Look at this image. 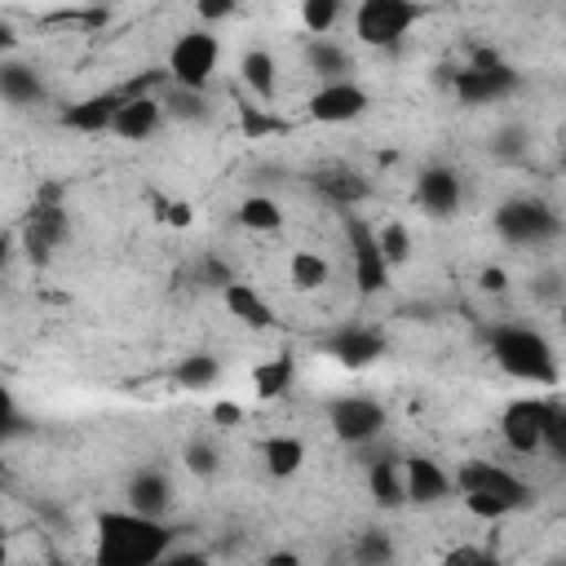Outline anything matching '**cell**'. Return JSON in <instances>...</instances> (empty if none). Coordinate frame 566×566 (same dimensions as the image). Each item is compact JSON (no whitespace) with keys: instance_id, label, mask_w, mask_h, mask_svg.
<instances>
[{"instance_id":"cell-1","label":"cell","mask_w":566,"mask_h":566,"mask_svg":"<svg viewBox=\"0 0 566 566\" xmlns=\"http://www.w3.org/2000/svg\"><path fill=\"white\" fill-rule=\"evenodd\" d=\"M177 531L159 517H142L133 509H102L93 517V557L88 566H159Z\"/></svg>"},{"instance_id":"cell-2","label":"cell","mask_w":566,"mask_h":566,"mask_svg":"<svg viewBox=\"0 0 566 566\" xmlns=\"http://www.w3.org/2000/svg\"><path fill=\"white\" fill-rule=\"evenodd\" d=\"M451 482H455V495L464 500V509L482 522H504L513 513H522L535 491L522 473H513L509 464H495V460H464L460 469H451Z\"/></svg>"},{"instance_id":"cell-3","label":"cell","mask_w":566,"mask_h":566,"mask_svg":"<svg viewBox=\"0 0 566 566\" xmlns=\"http://www.w3.org/2000/svg\"><path fill=\"white\" fill-rule=\"evenodd\" d=\"M491 358L504 376L531 385V389H557L562 367H557V345L548 340L544 327L535 323H500L491 332Z\"/></svg>"},{"instance_id":"cell-4","label":"cell","mask_w":566,"mask_h":566,"mask_svg":"<svg viewBox=\"0 0 566 566\" xmlns=\"http://www.w3.org/2000/svg\"><path fill=\"white\" fill-rule=\"evenodd\" d=\"M500 438L513 455H562L566 451V411L553 394L513 398L500 411Z\"/></svg>"},{"instance_id":"cell-5","label":"cell","mask_w":566,"mask_h":566,"mask_svg":"<svg viewBox=\"0 0 566 566\" xmlns=\"http://www.w3.org/2000/svg\"><path fill=\"white\" fill-rule=\"evenodd\" d=\"M491 230L509 248H553L562 239V212L544 195H513L495 208Z\"/></svg>"},{"instance_id":"cell-6","label":"cell","mask_w":566,"mask_h":566,"mask_svg":"<svg viewBox=\"0 0 566 566\" xmlns=\"http://www.w3.org/2000/svg\"><path fill=\"white\" fill-rule=\"evenodd\" d=\"M217 71H221V35H217V31L190 27V31H181V35L168 44L164 75L172 80V88L208 93L212 80H217Z\"/></svg>"},{"instance_id":"cell-7","label":"cell","mask_w":566,"mask_h":566,"mask_svg":"<svg viewBox=\"0 0 566 566\" xmlns=\"http://www.w3.org/2000/svg\"><path fill=\"white\" fill-rule=\"evenodd\" d=\"M420 13L424 9L411 0H363V4H354L349 27H354L358 44H367V49H398L407 40V31L420 22Z\"/></svg>"},{"instance_id":"cell-8","label":"cell","mask_w":566,"mask_h":566,"mask_svg":"<svg viewBox=\"0 0 566 566\" xmlns=\"http://www.w3.org/2000/svg\"><path fill=\"white\" fill-rule=\"evenodd\" d=\"M451 88H455V97H460L464 106H491V102L513 97V93L522 88V75H517L500 53L478 49L473 62L451 75Z\"/></svg>"},{"instance_id":"cell-9","label":"cell","mask_w":566,"mask_h":566,"mask_svg":"<svg viewBox=\"0 0 566 566\" xmlns=\"http://www.w3.org/2000/svg\"><path fill=\"white\" fill-rule=\"evenodd\" d=\"M385 424H389V416H385V407L371 394H336L327 402V429H332V438L345 442V447H354V451L371 447L385 433Z\"/></svg>"},{"instance_id":"cell-10","label":"cell","mask_w":566,"mask_h":566,"mask_svg":"<svg viewBox=\"0 0 566 566\" xmlns=\"http://www.w3.org/2000/svg\"><path fill=\"white\" fill-rule=\"evenodd\" d=\"M318 349H323L336 367H345V371H367V367H376V363L389 354V340H385L380 327L340 323L336 332H327V336L318 340Z\"/></svg>"},{"instance_id":"cell-11","label":"cell","mask_w":566,"mask_h":566,"mask_svg":"<svg viewBox=\"0 0 566 566\" xmlns=\"http://www.w3.org/2000/svg\"><path fill=\"white\" fill-rule=\"evenodd\" d=\"M345 243H349V279H354V287H358V296L385 292V287H389V265H385V256H380V248H376V226L349 212V221H345Z\"/></svg>"},{"instance_id":"cell-12","label":"cell","mask_w":566,"mask_h":566,"mask_svg":"<svg viewBox=\"0 0 566 566\" xmlns=\"http://www.w3.org/2000/svg\"><path fill=\"white\" fill-rule=\"evenodd\" d=\"M66 234H71L66 208L62 203H35L18 230V248L27 252L31 265H49L57 256V248L66 243Z\"/></svg>"},{"instance_id":"cell-13","label":"cell","mask_w":566,"mask_h":566,"mask_svg":"<svg viewBox=\"0 0 566 566\" xmlns=\"http://www.w3.org/2000/svg\"><path fill=\"white\" fill-rule=\"evenodd\" d=\"M402 491H407V504L416 509H438L455 495V482H451V469L438 460V455H402Z\"/></svg>"},{"instance_id":"cell-14","label":"cell","mask_w":566,"mask_h":566,"mask_svg":"<svg viewBox=\"0 0 566 566\" xmlns=\"http://www.w3.org/2000/svg\"><path fill=\"white\" fill-rule=\"evenodd\" d=\"M371 111V93L358 80H336V84H318L305 102V115L314 124H354Z\"/></svg>"},{"instance_id":"cell-15","label":"cell","mask_w":566,"mask_h":566,"mask_svg":"<svg viewBox=\"0 0 566 566\" xmlns=\"http://www.w3.org/2000/svg\"><path fill=\"white\" fill-rule=\"evenodd\" d=\"M411 203H416L424 217H433V221L455 217L460 203H464V181H460V172H455L451 164H429V168H420V177H416V186H411Z\"/></svg>"},{"instance_id":"cell-16","label":"cell","mask_w":566,"mask_h":566,"mask_svg":"<svg viewBox=\"0 0 566 566\" xmlns=\"http://www.w3.org/2000/svg\"><path fill=\"white\" fill-rule=\"evenodd\" d=\"M124 509H133L142 517L168 522V509H172V478H168V469H159V464L133 469L128 482H124Z\"/></svg>"},{"instance_id":"cell-17","label":"cell","mask_w":566,"mask_h":566,"mask_svg":"<svg viewBox=\"0 0 566 566\" xmlns=\"http://www.w3.org/2000/svg\"><path fill=\"white\" fill-rule=\"evenodd\" d=\"M159 124H164V102L155 93H124V102L111 119V133L119 142H150L159 133Z\"/></svg>"},{"instance_id":"cell-18","label":"cell","mask_w":566,"mask_h":566,"mask_svg":"<svg viewBox=\"0 0 566 566\" xmlns=\"http://www.w3.org/2000/svg\"><path fill=\"white\" fill-rule=\"evenodd\" d=\"M119 102H124V93H119V88H106V93H88V97L71 102V106L57 115V124H62V128H71V133H84V137L111 133V119H115Z\"/></svg>"},{"instance_id":"cell-19","label":"cell","mask_w":566,"mask_h":566,"mask_svg":"<svg viewBox=\"0 0 566 566\" xmlns=\"http://www.w3.org/2000/svg\"><path fill=\"white\" fill-rule=\"evenodd\" d=\"M49 97V84L40 75L35 62H22V57H0V102L4 106H40Z\"/></svg>"},{"instance_id":"cell-20","label":"cell","mask_w":566,"mask_h":566,"mask_svg":"<svg viewBox=\"0 0 566 566\" xmlns=\"http://www.w3.org/2000/svg\"><path fill=\"white\" fill-rule=\"evenodd\" d=\"M221 305H226V314H230L234 323H243L248 332H270V327H274V305H270V301L261 296V287L248 283V279L226 283V287H221Z\"/></svg>"},{"instance_id":"cell-21","label":"cell","mask_w":566,"mask_h":566,"mask_svg":"<svg viewBox=\"0 0 566 566\" xmlns=\"http://www.w3.org/2000/svg\"><path fill=\"white\" fill-rule=\"evenodd\" d=\"M367 495L376 509H402L407 504V491H402V455L385 451V455H371L367 460Z\"/></svg>"},{"instance_id":"cell-22","label":"cell","mask_w":566,"mask_h":566,"mask_svg":"<svg viewBox=\"0 0 566 566\" xmlns=\"http://www.w3.org/2000/svg\"><path fill=\"white\" fill-rule=\"evenodd\" d=\"M239 84L256 102H274V93H279V62H274V53L261 49V44L243 49V57H239Z\"/></svg>"},{"instance_id":"cell-23","label":"cell","mask_w":566,"mask_h":566,"mask_svg":"<svg viewBox=\"0 0 566 566\" xmlns=\"http://www.w3.org/2000/svg\"><path fill=\"white\" fill-rule=\"evenodd\" d=\"M305 66L318 75V84L354 80V75H349V71H354V57H349V49H345V44H336L332 35H323V40H310V44H305Z\"/></svg>"},{"instance_id":"cell-24","label":"cell","mask_w":566,"mask_h":566,"mask_svg":"<svg viewBox=\"0 0 566 566\" xmlns=\"http://www.w3.org/2000/svg\"><path fill=\"white\" fill-rule=\"evenodd\" d=\"M217 380H221V358L208 349H190L172 367V385L186 394H208V389H217Z\"/></svg>"},{"instance_id":"cell-25","label":"cell","mask_w":566,"mask_h":566,"mask_svg":"<svg viewBox=\"0 0 566 566\" xmlns=\"http://www.w3.org/2000/svg\"><path fill=\"white\" fill-rule=\"evenodd\" d=\"M261 464L270 478H296L305 464V442L296 433H270L261 442Z\"/></svg>"},{"instance_id":"cell-26","label":"cell","mask_w":566,"mask_h":566,"mask_svg":"<svg viewBox=\"0 0 566 566\" xmlns=\"http://www.w3.org/2000/svg\"><path fill=\"white\" fill-rule=\"evenodd\" d=\"M292 380H296V358L292 354H274V358H265V363L252 367V389H256L261 402L283 398L292 389Z\"/></svg>"},{"instance_id":"cell-27","label":"cell","mask_w":566,"mask_h":566,"mask_svg":"<svg viewBox=\"0 0 566 566\" xmlns=\"http://www.w3.org/2000/svg\"><path fill=\"white\" fill-rule=\"evenodd\" d=\"M287 283L296 292H318V287L332 283V261L323 252H314V248H296L287 256Z\"/></svg>"},{"instance_id":"cell-28","label":"cell","mask_w":566,"mask_h":566,"mask_svg":"<svg viewBox=\"0 0 566 566\" xmlns=\"http://www.w3.org/2000/svg\"><path fill=\"white\" fill-rule=\"evenodd\" d=\"M234 221L252 234H274V230H283V208L270 195H243L234 208Z\"/></svg>"},{"instance_id":"cell-29","label":"cell","mask_w":566,"mask_h":566,"mask_svg":"<svg viewBox=\"0 0 566 566\" xmlns=\"http://www.w3.org/2000/svg\"><path fill=\"white\" fill-rule=\"evenodd\" d=\"M349 562H354V566H398V544L389 539V531L367 526V531L354 535V544H349Z\"/></svg>"},{"instance_id":"cell-30","label":"cell","mask_w":566,"mask_h":566,"mask_svg":"<svg viewBox=\"0 0 566 566\" xmlns=\"http://www.w3.org/2000/svg\"><path fill=\"white\" fill-rule=\"evenodd\" d=\"M314 186H318V195H327V199L340 203V208H354L358 199H367V181H363L358 172H345V168L314 172Z\"/></svg>"},{"instance_id":"cell-31","label":"cell","mask_w":566,"mask_h":566,"mask_svg":"<svg viewBox=\"0 0 566 566\" xmlns=\"http://www.w3.org/2000/svg\"><path fill=\"white\" fill-rule=\"evenodd\" d=\"M486 150L500 159V164H517L531 155V128L526 124H500L486 142Z\"/></svg>"},{"instance_id":"cell-32","label":"cell","mask_w":566,"mask_h":566,"mask_svg":"<svg viewBox=\"0 0 566 566\" xmlns=\"http://www.w3.org/2000/svg\"><path fill=\"white\" fill-rule=\"evenodd\" d=\"M181 469L190 473V478H217L221 473V447L212 442V438H190L186 447H181Z\"/></svg>"},{"instance_id":"cell-33","label":"cell","mask_w":566,"mask_h":566,"mask_svg":"<svg viewBox=\"0 0 566 566\" xmlns=\"http://www.w3.org/2000/svg\"><path fill=\"white\" fill-rule=\"evenodd\" d=\"M345 18V4L340 0H301V27L310 40H323L332 35V27Z\"/></svg>"},{"instance_id":"cell-34","label":"cell","mask_w":566,"mask_h":566,"mask_svg":"<svg viewBox=\"0 0 566 566\" xmlns=\"http://www.w3.org/2000/svg\"><path fill=\"white\" fill-rule=\"evenodd\" d=\"M376 248H380V256H385V265L394 274L398 265L411 261V230L402 221H385V226H376Z\"/></svg>"},{"instance_id":"cell-35","label":"cell","mask_w":566,"mask_h":566,"mask_svg":"<svg viewBox=\"0 0 566 566\" xmlns=\"http://www.w3.org/2000/svg\"><path fill=\"white\" fill-rule=\"evenodd\" d=\"M433 566H504V562H500L495 548H482V544H455V548H447Z\"/></svg>"},{"instance_id":"cell-36","label":"cell","mask_w":566,"mask_h":566,"mask_svg":"<svg viewBox=\"0 0 566 566\" xmlns=\"http://www.w3.org/2000/svg\"><path fill=\"white\" fill-rule=\"evenodd\" d=\"M164 102V115L172 111L177 119H203L208 115V106H203V93H186V88H172L168 97H159Z\"/></svg>"},{"instance_id":"cell-37","label":"cell","mask_w":566,"mask_h":566,"mask_svg":"<svg viewBox=\"0 0 566 566\" xmlns=\"http://www.w3.org/2000/svg\"><path fill=\"white\" fill-rule=\"evenodd\" d=\"M531 296L544 301V305H557V301H562V274H557V270L535 274V279H531Z\"/></svg>"},{"instance_id":"cell-38","label":"cell","mask_w":566,"mask_h":566,"mask_svg":"<svg viewBox=\"0 0 566 566\" xmlns=\"http://www.w3.org/2000/svg\"><path fill=\"white\" fill-rule=\"evenodd\" d=\"M18 429H22V411H18L13 394H9V385H0V442L13 438Z\"/></svg>"},{"instance_id":"cell-39","label":"cell","mask_w":566,"mask_h":566,"mask_svg":"<svg viewBox=\"0 0 566 566\" xmlns=\"http://www.w3.org/2000/svg\"><path fill=\"white\" fill-rule=\"evenodd\" d=\"M478 287L491 292V296H504L509 292V270L504 265H482L478 270Z\"/></svg>"},{"instance_id":"cell-40","label":"cell","mask_w":566,"mask_h":566,"mask_svg":"<svg viewBox=\"0 0 566 566\" xmlns=\"http://www.w3.org/2000/svg\"><path fill=\"white\" fill-rule=\"evenodd\" d=\"M159 566H217V562H212L203 548H177V544H172Z\"/></svg>"},{"instance_id":"cell-41","label":"cell","mask_w":566,"mask_h":566,"mask_svg":"<svg viewBox=\"0 0 566 566\" xmlns=\"http://www.w3.org/2000/svg\"><path fill=\"white\" fill-rule=\"evenodd\" d=\"M195 13H199V22L208 27V22H226V18H234V4H230V0H203Z\"/></svg>"},{"instance_id":"cell-42","label":"cell","mask_w":566,"mask_h":566,"mask_svg":"<svg viewBox=\"0 0 566 566\" xmlns=\"http://www.w3.org/2000/svg\"><path fill=\"white\" fill-rule=\"evenodd\" d=\"M164 221L168 226H190V203H181V199L177 203H164Z\"/></svg>"},{"instance_id":"cell-43","label":"cell","mask_w":566,"mask_h":566,"mask_svg":"<svg viewBox=\"0 0 566 566\" xmlns=\"http://www.w3.org/2000/svg\"><path fill=\"white\" fill-rule=\"evenodd\" d=\"M13 252H18V234H13V230H0V274H4V265L13 261Z\"/></svg>"},{"instance_id":"cell-44","label":"cell","mask_w":566,"mask_h":566,"mask_svg":"<svg viewBox=\"0 0 566 566\" xmlns=\"http://www.w3.org/2000/svg\"><path fill=\"white\" fill-rule=\"evenodd\" d=\"M265 566H301V557L296 553H270Z\"/></svg>"},{"instance_id":"cell-45","label":"cell","mask_w":566,"mask_h":566,"mask_svg":"<svg viewBox=\"0 0 566 566\" xmlns=\"http://www.w3.org/2000/svg\"><path fill=\"white\" fill-rule=\"evenodd\" d=\"M0 44H4V49L13 44V31H9V22H0Z\"/></svg>"},{"instance_id":"cell-46","label":"cell","mask_w":566,"mask_h":566,"mask_svg":"<svg viewBox=\"0 0 566 566\" xmlns=\"http://www.w3.org/2000/svg\"><path fill=\"white\" fill-rule=\"evenodd\" d=\"M0 566H9V548H4V539H0Z\"/></svg>"},{"instance_id":"cell-47","label":"cell","mask_w":566,"mask_h":566,"mask_svg":"<svg viewBox=\"0 0 566 566\" xmlns=\"http://www.w3.org/2000/svg\"><path fill=\"white\" fill-rule=\"evenodd\" d=\"M548 566H566V562H562V557H553V562H548Z\"/></svg>"},{"instance_id":"cell-48","label":"cell","mask_w":566,"mask_h":566,"mask_svg":"<svg viewBox=\"0 0 566 566\" xmlns=\"http://www.w3.org/2000/svg\"><path fill=\"white\" fill-rule=\"evenodd\" d=\"M53 566H66V562H62V557H53Z\"/></svg>"}]
</instances>
